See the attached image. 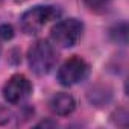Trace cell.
I'll use <instances>...</instances> for the list:
<instances>
[{
  "mask_svg": "<svg viewBox=\"0 0 129 129\" xmlns=\"http://www.w3.org/2000/svg\"><path fill=\"white\" fill-rule=\"evenodd\" d=\"M14 37V29L11 24H0V38L2 40H11Z\"/></svg>",
  "mask_w": 129,
  "mask_h": 129,
  "instance_id": "8",
  "label": "cell"
},
{
  "mask_svg": "<svg viewBox=\"0 0 129 129\" xmlns=\"http://www.w3.org/2000/svg\"><path fill=\"white\" fill-rule=\"evenodd\" d=\"M88 72H90L88 64L82 58L73 56L61 66L58 72V81L64 87H72L82 82L88 76Z\"/></svg>",
  "mask_w": 129,
  "mask_h": 129,
  "instance_id": "4",
  "label": "cell"
},
{
  "mask_svg": "<svg viewBox=\"0 0 129 129\" xmlns=\"http://www.w3.org/2000/svg\"><path fill=\"white\" fill-rule=\"evenodd\" d=\"M27 62L35 75H47L56 64V52L49 41L38 40L27 52Z\"/></svg>",
  "mask_w": 129,
  "mask_h": 129,
  "instance_id": "1",
  "label": "cell"
},
{
  "mask_svg": "<svg viewBox=\"0 0 129 129\" xmlns=\"http://www.w3.org/2000/svg\"><path fill=\"white\" fill-rule=\"evenodd\" d=\"M75 106L76 102L69 93H58L49 102V108L55 115H69L75 111Z\"/></svg>",
  "mask_w": 129,
  "mask_h": 129,
  "instance_id": "6",
  "label": "cell"
},
{
  "mask_svg": "<svg viewBox=\"0 0 129 129\" xmlns=\"http://www.w3.org/2000/svg\"><path fill=\"white\" fill-rule=\"evenodd\" d=\"M59 15V11L53 6H34L32 9L26 11L20 18L21 30L27 35L38 34L50 20Z\"/></svg>",
  "mask_w": 129,
  "mask_h": 129,
  "instance_id": "2",
  "label": "cell"
},
{
  "mask_svg": "<svg viewBox=\"0 0 129 129\" xmlns=\"http://www.w3.org/2000/svg\"><path fill=\"white\" fill-rule=\"evenodd\" d=\"M82 23L76 18H67L62 20L59 23H56L52 27L50 37L53 40L55 44H58L59 47H73L82 35Z\"/></svg>",
  "mask_w": 129,
  "mask_h": 129,
  "instance_id": "3",
  "label": "cell"
},
{
  "mask_svg": "<svg viewBox=\"0 0 129 129\" xmlns=\"http://www.w3.org/2000/svg\"><path fill=\"white\" fill-rule=\"evenodd\" d=\"M0 2H2V0H0Z\"/></svg>",
  "mask_w": 129,
  "mask_h": 129,
  "instance_id": "10",
  "label": "cell"
},
{
  "mask_svg": "<svg viewBox=\"0 0 129 129\" xmlns=\"http://www.w3.org/2000/svg\"><path fill=\"white\" fill-rule=\"evenodd\" d=\"M17 2H23V0H17Z\"/></svg>",
  "mask_w": 129,
  "mask_h": 129,
  "instance_id": "9",
  "label": "cell"
},
{
  "mask_svg": "<svg viewBox=\"0 0 129 129\" xmlns=\"http://www.w3.org/2000/svg\"><path fill=\"white\" fill-rule=\"evenodd\" d=\"M84 5L94 14H106L111 8V0H84Z\"/></svg>",
  "mask_w": 129,
  "mask_h": 129,
  "instance_id": "7",
  "label": "cell"
},
{
  "mask_svg": "<svg viewBox=\"0 0 129 129\" xmlns=\"http://www.w3.org/2000/svg\"><path fill=\"white\" fill-rule=\"evenodd\" d=\"M30 93H32V84L23 75L11 76L3 87V96H5L6 102H9L12 105L24 102L30 96Z\"/></svg>",
  "mask_w": 129,
  "mask_h": 129,
  "instance_id": "5",
  "label": "cell"
}]
</instances>
